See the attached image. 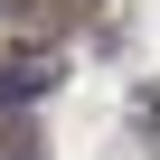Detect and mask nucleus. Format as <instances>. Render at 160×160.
<instances>
[{"label":"nucleus","instance_id":"1","mask_svg":"<svg viewBox=\"0 0 160 160\" xmlns=\"http://www.w3.org/2000/svg\"><path fill=\"white\" fill-rule=\"evenodd\" d=\"M57 85V57L47 47H0V104H38Z\"/></svg>","mask_w":160,"mask_h":160}]
</instances>
